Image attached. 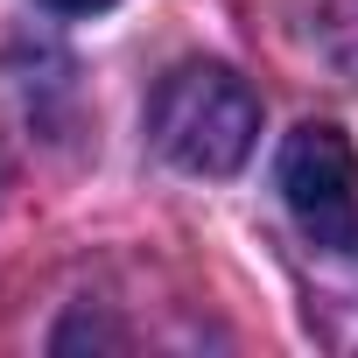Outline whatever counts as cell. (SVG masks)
<instances>
[{"mask_svg": "<svg viewBox=\"0 0 358 358\" xmlns=\"http://www.w3.org/2000/svg\"><path fill=\"white\" fill-rule=\"evenodd\" d=\"M148 141L190 176H232L260 141V99L225 64H176L148 99Z\"/></svg>", "mask_w": 358, "mask_h": 358, "instance_id": "obj_1", "label": "cell"}, {"mask_svg": "<svg viewBox=\"0 0 358 358\" xmlns=\"http://www.w3.org/2000/svg\"><path fill=\"white\" fill-rule=\"evenodd\" d=\"M281 204L302 246H351L358 239V155L330 120H309L281 148Z\"/></svg>", "mask_w": 358, "mask_h": 358, "instance_id": "obj_2", "label": "cell"}, {"mask_svg": "<svg viewBox=\"0 0 358 358\" xmlns=\"http://www.w3.org/2000/svg\"><path fill=\"white\" fill-rule=\"evenodd\" d=\"M316 260H323V281H316V295H309V330L323 337V344H358V239L351 246H316Z\"/></svg>", "mask_w": 358, "mask_h": 358, "instance_id": "obj_3", "label": "cell"}, {"mask_svg": "<svg viewBox=\"0 0 358 358\" xmlns=\"http://www.w3.org/2000/svg\"><path fill=\"white\" fill-rule=\"evenodd\" d=\"M43 8H57V15H106L113 0H43Z\"/></svg>", "mask_w": 358, "mask_h": 358, "instance_id": "obj_4", "label": "cell"}]
</instances>
